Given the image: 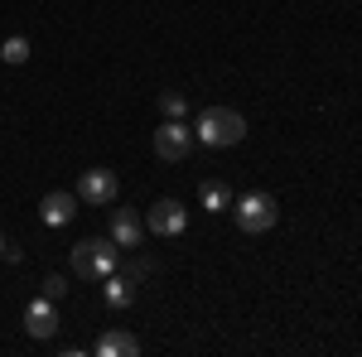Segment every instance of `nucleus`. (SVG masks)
Listing matches in <instances>:
<instances>
[{
	"instance_id": "8",
	"label": "nucleus",
	"mask_w": 362,
	"mask_h": 357,
	"mask_svg": "<svg viewBox=\"0 0 362 357\" xmlns=\"http://www.w3.org/2000/svg\"><path fill=\"white\" fill-rule=\"evenodd\" d=\"M25 333H29V338H54V333H58L54 300H44V295H39V300L29 304V309H25Z\"/></svg>"
},
{
	"instance_id": "5",
	"label": "nucleus",
	"mask_w": 362,
	"mask_h": 357,
	"mask_svg": "<svg viewBox=\"0 0 362 357\" xmlns=\"http://www.w3.org/2000/svg\"><path fill=\"white\" fill-rule=\"evenodd\" d=\"M184 222H189V213H184V203H179V198H160V203L150 208V218H145V227H150L155 237H179V232H184Z\"/></svg>"
},
{
	"instance_id": "10",
	"label": "nucleus",
	"mask_w": 362,
	"mask_h": 357,
	"mask_svg": "<svg viewBox=\"0 0 362 357\" xmlns=\"http://www.w3.org/2000/svg\"><path fill=\"white\" fill-rule=\"evenodd\" d=\"M97 353H102V357H136L140 353V338H136V333L112 329V333H102V338H97Z\"/></svg>"
},
{
	"instance_id": "12",
	"label": "nucleus",
	"mask_w": 362,
	"mask_h": 357,
	"mask_svg": "<svg viewBox=\"0 0 362 357\" xmlns=\"http://www.w3.org/2000/svg\"><path fill=\"white\" fill-rule=\"evenodd\" d=\"M198 203H203L208 213H227V208H232V189H227V184H218V179H208V184H203V193H198Z\"/></svg>"
},
{
	"instance_id": "6",
	"label": "nucleus",
	"mask_w": 362,
	"mask_h": 357,
	"mask_svg": "<svg viewBox=\"0 0 362 357\" xmlns=\"http://www.w3.org/2000/svg\"><path fill=\"white\" fill-rule=\"evenodd\" d=\"M78 198H83V203H92V208L116 203V169H87L83 184H78Z\"/></svg>"
},
{
	"instance_id": "9",
	"label": "nucleus",
	"mask_w": 362,
	"mask_h": 357,
	"mask_svg": "<svg viewBox=\"0 0 362 357\" xmlns=\"http://www.w3.org/2000/svg\"><path fill=\"white\" fill-rule=\"evenodd\" d=\"M140 237H145V222H140L131 208H116L112 213V242L121 251H131V247H140Z\"/></svg>"
},
{
	"instance_id": "3",
	"label": "nucleus",
	"mask_w": 362,
	"mask_h": 357,
	"mask_svg": "<svg viewBox=\"0 0 362 357\" xmlns=\"http://www.w3.org/2000/svg\"><path fill=\"white\" fill-rule=\"evenodd\" d=\"M232 218H237L242 232L256 237V232H271L280 213H276V198L271 193H242V198H232Z\"/></svg>"
},
{
	"instance_id": "4",
	"label": "nucleus",
	"mask_w": 362,
	"mask_h": 357,
	"mask_svg": "<svg viewBox=\"0 0 362 357\" xmlns=\"http://www.w3.org/2000/svg\"><path fill=\"white\" fill-rule=\"evenodd\" d=\"M189 145H194V126H184V121H165L155 131V155L169 160V165H179L189 155Z\"/></svg>"
},
{
	"instance_id": "15",
	"label": "nucleus",
	"mask_w": 362,
	"mask_h": 357,
	"mask_svg": "<svg viewBox=\"0 0 362 357\" xmlns=\"http://www.w3.org/2000/svg\"><path fill=\"white\" fill-rule=\"evenodd\" d=\"M39 295H44V300H63V295H68V280H63V275H44Z\"/></svg>"
},
{
	"instance_id": "2",
	"label": "nucleus",
	"mask_w": 362,
	"mask_h": 357,
	"mask_svg": "<svg viewBox=\"0 0 362 357\" xmlns=\"http://www.w3.org/2000/svg\"><path fill=\"white\" fill-rule=\"evenodd\" d=\"M116 242H102V237H87V242H78L73 247V271L83 275V280H107V275L116 271Z\"/></svg>"
},
{
	"instance_id": "11",
	"label": "nucleus",
	"mask_w": 362,
	"mask_h": 357,
	"mask_svg": "<svg viewBox=\"0 0 362 357\" xmlns=\"http://www.w3.org/2000/svg\"><path fill=\"white\" fill-rule=\"evenodd\" d=\"M107 304L112 309H131L136 304V275H107Z\"/></svg>"
},
{
	"instance_id": "14",
	"label": "nucleus",
	"mask_w": 362,
	"mask_h": 357,
	"mask_svg": "<svg viewBox=\"0 0 362 357\" xmlns=\"http://www.w3.org/2000/svg\"><path fill=\"white\" fill-rule=\"evenodd\" d=\"M160 111H165L169 121H179V116L189 111V102H184V92H160Z\"/></svg>"
},
{
	"instance_id": "7",
	"label": "nucleus",
	"mask_w": 362,
	"mask_h": 357,
	"mask_svg": "<svg viewBox=\"0 0 362 357\" xmlns=\"http://www.w3.org/2000/svg\"><path fill=\"white\" fill-rule=\"evenodd\" d=\"M73 213H78V193H44L39 198V218H44V227H63V222H73Z\"/></svg>"
},
{
	"instance_id": "16",
	"label": "nucleus",
	"mask_w": 362,
	"mask_h": 357,
	"mask_svg": "<svg viewBox=\"0 0 362 357\" xmlns=\"http://www.w3.org/2000/svg\"><path fill=\"white\" fill-rule=\"evenodd\" d=\"M0 251H5V237H0Z\"/></svg>"
},
{
	"instance_id": "13",
	"label": "nucleus",
	"mask_w": 362,
	"mask_h": 357,
	"mask_svg": "<svg viewBox=\"0 0 362 357\" xmlns=\"http://www.w3.org/2000/svg\"><path fill=\"white\" fill-rule=\"evenodd\" d=\"M0 58L20 68V63H25V58H29V39H20V34H15V39H5V44H0Z\"/></svg>"
},
{
	"instance_id": "1",
	"label": "nucleus",
	"mask_w": 362,
	"mask_h": 357,
	"mask_svg": "<svg viewBox=\"0 0 362 357\" xmlns=\"http://www.w3.org/2000/svg\"><path fill=\"white\" fill-rule=\"evenodd\" d=\"M194 136L203 145H213V150H227V145H242L247 140V121H242V111H232V107H208L198 116Z\"/></svg>"
}]
</instances>
